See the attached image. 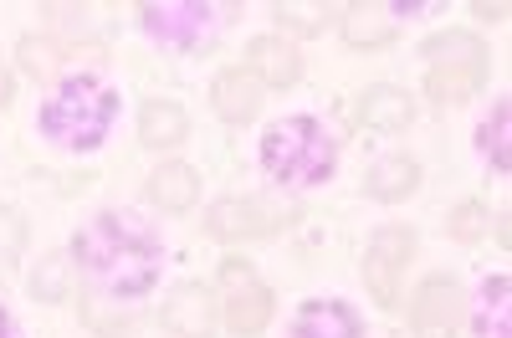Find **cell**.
<instances>
[{"label": "cell", "instance_id": "4", "mask_svg": "<svg viewBox=\"0 0 512 338\" xmlns=\"http://www.w3.org/2000/svg\"><path fill=\"white\" fill-rule=\"evenodd\" d=\"M139 16L149 36H159L164 47H180V52L205 47L221 31V6H210V0H144Z\"/></svg>", "mask_w": 512, "mask_h": 338}, {"label": "cell", "instance_id": "30", "mask_svg": "<svg viewBox=\"0 0 512 338\" xmlns=\"http://www.w3.org/2000/svg\"><path fill=\"white\" fill-rule=\"evenodd\" d=\"M6 103H11V67L0 62V108H6Z\"/></svg>", "mask_w": 512, "mask_h": 338}, {"label": "cell", "instance_id": "5", "mask_svg": "<svg viewBox=\"0 0 512 338\" xmlns=\"http://www.w3.org/2000/svg\"><path fill=\"white\" fill-rule=\"evenodd\" d=\"M221 298H226V323L241 338L262 333L272 323V287L256 282V272L246 262H226L221 267Z\"/></svg>", "mask_w": 512, "mask_h": 338}, {"label": "cell", "instance_id": "15", "mask_svg": "<svg viewBox=\"0 0 512 338\" xmlns=\"http://www.w3.org/2000/svg\"><path fill=\"white\" fill-rule=\"evenodd\" d=\"M359 118L369 123V129H379V134H400L405 123L415 118V98L400 93V88H374V93H364Z\"/></svg>", "mask_w": 512, "mask_h": 338}, {"label": "cell", "instance_id": "21", "mask_svg": "<svg viewBox=\"0 0 512 338\" xmlns=\"http://www.w3.org/2000/svg\"><path fill=\"white\" fill-rule=\"evenodd\" d=\"M415 231L410 226H384L374 241H369V257H379V262H390V267H400L405 272V262L415 257Z\"/></svg>", "mask_w": 512, "mask_h": 338}, {"label": "cell", "instance_id": "24", "mask_svg": "<svg viewBox=\"0 0 512 338\" xmlns=\"http://www.w3.org/2000/svg\"><path fill=\"white\" fill-rule=\"evenodd\" d=\"M31 292H36L41 303H62V298H67V257L41 262L36 277H31Z\"/></svg>", "mask_w": 512, "mask_h": 338}, {"label": "cell", "instance_id": "13", "mask_svg": "<svg viewBox=\"0 0 512 338\" xmlns=\"http://www.w3.org/2000/svg\"><path fill=\"white\" fill-rule=\"evenodd\" d=\"M477 149L497 175H512V98L492 103V113L477 123Z\"/></svg>", "mask_w": 512, "mask_h": 338}, {"label": "cell", "instance_id": "28", "mask_svg": "<svg viewBox=\"0 0 512 338\" xmlns=\"http://www.w3.org/2000/svg\"><path fill=\"white\" fill-rule=\"evenodd\" d=\"M482 21H507L512 16V6H507V0H477V6H472Z\"/></svg>", "mask_w": 512, "mask_h": 338}, {"label": "cell", "instance_id": "14", "mask_svg": "<svg viewBox=\"0 0 512 338\" xmlns=\"http://www.w3.org/2000/svg\"><path fill=\"white\" fill-rule=\"evenodd\" d=\"M195 195H200V175L190 164H159L149 175V200L159 210H190Z\"/></svg>", "mask_w": 512, "mask_h": 338}, {"label": "cell", "instance_id": "8", "mask_svg": "<svg viewBox=\"0 0 512 338\" xmlns=\"http://www.w3.org/2000/svg\"><path fill=\"white\" fill-rule=\"evenodd\" d=\"M164 323L175 338H210L216 333V298H210V287H200V282L175 287L164 303Z\"/></svg>", "mask_w": 512, "mask_h": 338}, {"label": "cell", "instance_id": "7", "mask_svg": "<svg viewBox=\"0 0 512 338\" xmlns=\"http://www.w3.org/2000/svg\"><path fill=\"white\" fill-rule=\"evenodd\" d=\"M277 221H282V216H277L272 205L231 195V200H216V205H210L205 231L216 236V241H251V236H267V231H277Z\"/></svg>", "mask_w": 512, "mask_h": 338}, {"label": "cell", "instance_id": "10", "mask_svg": "<svg viewBox=\"0 0 512 338\" xmlns=\"http://www.w3.org/2000/svg\"><path fill=\"white\" fill-rule=\"evenodd\" d=\"M210 103H216V113H221L226 123H251L256 108H262V77L231 67V72L216 77V88H210Z\"/></svg>", "mask_w": 512, "mask_h": 338}, {"label": "cell", "instance_id": "9", "mask_svg": "<svg viewBox=\"0 0 512 338\" xmlns=\"http://www.w3.org/2000/svg\"><path fill=\"white\" fill-rule=\"evenodd\" d=\"M292 338H364V323L349 303L338 298H318L308 308H297L292 318Z\"/></svg>", "mask_w": 512, "mask_h": 338}, {"label": "cell", "instance_id": "6", "mask_svg": "<svg viewBox=\"0 0 512 338\" xmlns=\"http://www.w3.org/2000/svg\"><path fill=\"white\" fill-rule=\"evenodd\" d=\"M456 323H461V287L451 277H431L410 308L415 338H456Z\"/></svg>", "mask_w": 512, "mask_h": 338}, {"label": "cell", "instance_id": "17", "mask_svg": "<svg viewBox=\"0 0 512 338\" xmlns=\"http://www.w3.org/2000/svg\"><path fill=\"white\" fill-rule=\"evenodd\" d=\"M139 134H144L149 149H175V144L190 134V118H185L180 103H149V108L139 113Z\"/></svg>", "mask_w": 512, "mask_h": 338}, {"label": "cell", "instance_id": "3", "mask_svg": "<svg viewBox=\"0 0 512 338\" xmlns=\"http://www.w3.org/2000/svg\"><path fill=\"white\" fill-rule=\"evenodd\" d=\"M333 164H338V139L308 113L303 118H277L262 134V169L287 190L323 185L333 175Z\"/></svg>", "mask_w": 512, "mask_h": 338}, {"label": "cell", "instance_id": "26", "mask_svg": "<svg viewBox=\"0 0 512 338\" xmlns=\"http://www.w3.org/2000/svg\"><path fill=\"white\" fill-rule=\"evenodd\" d=\"M482 231H487V205L482 200H466V205L451 210V236L456 241H477Z\"/></svg>", "mask_w": 512, "mask_h": 338}, {"label": "cell", "instance_id": "22", "mask_svg": "<svg viewBox=\"0 0 512 338\" xmlns=\"http://www.w3.org/2000/svg\"><path fill=\"white\" fill-rule=\"evenodd\" d=\"M21 67H26L36 82H52V72L62 67L57 41H47V36H26V41H21Z\"/></svg>", "mask_w": 512, "mask_h": 338}, {"label": "cell", "instance_id": "16", "mask_svg": "<svg viewBox=\"0 0 512 338\" xmlns=\"http://www.w3.org/2000/svg\"><path fill=\"white\" fill-rule=\"evenodd\" d=\"M415 185H420V164H415L410 154L379 159V164L369 169V180H364V190H369L374 200H405Z\"/></svg>", "mask_w": 512, "mask_h": 338}, {"label": "cell", "instance_id": "19", "mask_svg": "<svg viewBox=\"0 0 512 338\" xmlns=\"http://www.w3.org/2000/svg\"><path fill=\"white\" fill-rule=\"evenodd\" d=\"M344 36H349V47H384V41L395 36V21L384 16V6H374V0H359L344 16Z\"/></svg>", "mask_w": 512, "mask_h": 338}, {"label": "cell", "instance_id": "11", "mask_svg": "<svg viewBox=\"0 0 512 338\" xmlns=\"http://www.w3.org/2000/svg\"><path fill=\"white\" fill-rule=\"evenodd\" d=\"M477 338H512V277H487L472 303Z\"/></svg>", "mask_w": 512, "mask_h": 338}, {"label": "cell", "instance_id": "27", "mask_svg": "<svg viewBox=\"0 0 512 338\" xmlns=\"http://www.w3.org/2000/svg\"><path fill=\"white\" fill-rule=\"evenodd\" d=\"M323 11H333V6H292V0H277V21L292 31H318L328 21Z\"/></svg>", "mask_w": 512, "mask_h": 338}, {"label": "cell", "instance_id": "1", "mask_svg": "<svg viewBox=\"0 0 512 338\" xmlns=\"http://www.w3.org/2000/svg\"><path fill=\"white\" fill-rule=\"evenodd\" d=\"M72 257L88 287H98L108 303H139L164 272V241L128 210H103V216L77 226Z\"/></svg>", "mask_w": 512, "mask_h": 338}, {"label": "cell", "instance_id": "29", "mask_svg": "<svg viewBox=\"0 0 512 338\" xmlns=\"http://www.w3.org/2000/svg\"><path fill=\"white\" fill-rule=\"evenodd\" d=\"M0 338H21V333H16V318L6 313V303H0Z\"/></svg>", "mask_w": 512, "mask_h": 338}, {"label": "cell", "instance_id": "31", "mask_svg": "<svg viewBox=\"0 0 512 338\" xmlns=\"http://www.w3.org/2000/svg\"><path fill=\"white\" fill-rule=\"evenodd\" d=\"M502 246L512 251V210H507V216H502Z\"/></svg>", "mask_w": 512, "mask_h": 338}, {"label": "cell", "instance_id": "12", "mask_svg": "<svg viewBox=\"0 0 512 338\" xmlns=\"http://www.w3.org/2000/svg\"><path fill=\"white\" fill-rule=\"evenodd\" d=\"M251 67L262 82H272V88H292L297 72H303V52L282 36H256L251 41Z\"/></svg>", "mask_w": 512, "mask_h": 338}, {"label": "cell", "instance_id": "2", "mask_svg": "<svg viewBox=\"0 0 512 338\" xmlns=\"http://www.w3.org/2000/svg\"><path fill=\"white\" fill-rule=\"evenodd\" d=\"M113 118H118V93L93 72H72L52 88V98L41 103V134L62 149L88 154L108 139Z\"/></svg>", "mask_w": 512, "mask_h": 338}, {"label": "cell", "instance_id": "18", "mask_svg": "<svg viewBox=\"0 0 512 338\" xmlns=\"http://www.w3.org/2000/svg\"><path fill=\"white\" fill-rule=\"evenodd\" d=\"M425 62L431 67H487V47L472 36V31H441L425 41Z\"/></svg>", "mask_w": 512, "mask_h": 338}, {"label": "cell", "instance_id": "25", "mask_svg": "<svg viewBox=\"0 0 512 338\" xmlns=\"http://www.w3.org/2000/svg\"><path fill=\"white\" fill-rule=\"evenodd\" d=\"M21 246H26V226H21V216L0 205V272H11V267H16Z\"/></svg>", "mask_w": 512, "mask_h": 338}, {"label": "cell", "instance_id": "23", "mask_svg": "<svg viewBox=\"0 0 512 338\" xmlns=\"http://www.w3.org/2000/svg\"><path fill=\"white\" fill-rule=\"evenodd\" d=\"M364 282H369V292H374L379 308H395V303H400V267L379 262V257H364Z\"/></svg>", "mask_w": 512, "mask_h": 338}, {"label": "cell", "instance_id": "20", "mask_svg": "<svg viewBox=\"0 0 512 338\" xmlns=\"http://www.w3.org/2000/svg\"><path fill=\"white\" fill-rule=\"evenodd\" d=\"M482 88V67H431L425 72V93H431L436 103H466Z\"/></svg>", "mask_w": 512, "mask_h": 338}]
</instances>
